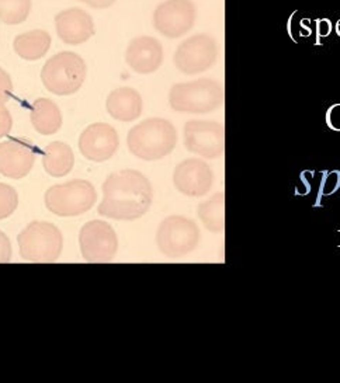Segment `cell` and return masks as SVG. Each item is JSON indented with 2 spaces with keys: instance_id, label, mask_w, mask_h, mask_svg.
<instances>
[{
  "instance_id": "obj_1",
  "label": "cell",
  "mask_w": 340,
  "mask_h": 383,
  "mask_svg": "<svg viewBox=\"0 0 340 383\" xmlns=\"http://www.w3.org/2000/svg\"><path fill=\"white\" fill-rule=\"evenodd\" d=\"M152 199V185L142 173L131 169L115 171L103 184L99 213L115 220H135L148 212Z\"/></svg>"
},
{
  "instance_id": "obj_2",
  "label": "cell",
  "mask_w": 340,
  "mask_h": 383,
  "mask_svg": "<svg viewBox=\"0 0 340 383\" xmlns=\"http://www.w3.org/2000/svg\"><path fill=\"white\" fill-rule=\"evenodd\" d=\"M178 143V131L164 118H149L135 125L127 136L129 152L138 159L153 162L170 155Z\"/></svg>"
},
{
  "instance_id": "obj_3",
  "label": "cell",
  "mask_w": 340,
  "mask_h": 383,
  "mask_svg": "<svg viewBox=\"0 0 340 383\" xmlns=\"http://www.w3.org/2000/svg\"><path fill=\"white\" fill-rule=\"evenodd\" d=\"M169 104L178 113H211L224 104V86L214 79L179 83L170 89Z\"/></svg>"
},
{
  "instance_id": "obj_4",
  "label": "cell",
  "mask_w": 340,
  "mask_h": 383,
  "mask_svg": "<svg viewBox=\"0 0 340 383\" xmlns=\"http://www.w3.org/2000/svg\"><path fill=\"white\" fill-rule=\"evenodd\" d=\"M23 260L30 263H54L64 247L61 230L50 222H31L17 237Z\"/></svg>"
},
{
  "instance_id": "obj_5",
  "label": "cell",
  "mask_w": 340,
  "mask_h": 383,
  "mask_svg": "<svg viewBox=\"0 0 340 383\" xmlns=\"http://www.w3.org/2000/svg\"><path fill=\"white\" fill-rule=\"evenodd\" d=\"M87 68L83 58L64 51L50 58L41 71V80L47 90L57 96H69L82 87Z\"/></svg>"
},
{
  "instance_id": "obj_6",
  "label": "cell",
  "mask_w": 340,
  "mask_h": 383,
  "mask_svg": "<svg viewBox=\"0 0 340 383\" xmlns=\"http://www.w3.org/2000/svg\"><path fill=\"white\" fill-rule=\"evenodd\" d=\"M97 199L92 183L86 180H72L65 184L51 187L45 192V205L58 216H79L92 209Z\"/></svg>"
},
{
  "instance_id": "obj_7",
  "label": "cell",
  "mask_w": 340,
  "mask_h": 383,
  "mask_svg": "<svg viewBox=\"0 0 340 383\" xmlns=\"http://www.w3.org/2000/svg\"><path fill=\"white\" fill-rule=\"evenodd\" d=\"M200 229L186 216L173 215L163 220L156 233V244L169 258H180L199 246Z\"/></svg>"
},
{
  "instance_id": "obj_8",
  "label": "cell",
  "mask_w": 340,
  "mask_h": 383,
  "mask_svg": "<svg viewBox=\"0 0 340 383\" xmlns=\"http://www.w3.org/2000/svg\"><path fill=\"white\" fill-rule=\"evenodd\" d=\"M220 54L218 44L208 34H196L180 44L175 52V65L186 75L208 71Z\"/></svg>"
},
{
  "instance_id": "obj_9",
  "label": "cell",
  "mask_w": 340,
  "mask_h": 383,
  "mask_svg": "<svg viewBox=\"0 0 340 383\" xmlns=\"http://www.w3.org/2000/svg\"><path fill=\"white\" fill-rule=\"evenodd\" d=\"M79 244L87 263L113 261L118 250L117 234L104 220H92L86 223L79 234Z\"/></svg>"
},
{
  "instance_id": "obj_10",
  "label": "cell",
  "mask_w": 340,
  "mask_h": 383,
  "mask_svg": "<svg viewBox=\"0 0 340 383\" xmlns=\"http://www.w3.org/2000/svg\"><path fill=\"white\" fill-rule=\"evenodd\" d=\"M185 146L194 155L218 159L225 150L224 124L215 121H189L185 127Z\"/></svg>"
},
{
  "instance_id": "obj_11",
  "label": "cell",
  "mask_w": 340,
  "mask_h": 383,
  "mask_svg": "<svg viewBox=\"0 0 340 383\" xmlns=\"http://www.w3.org/2000/svg\"><path fill=\"white\" fill-rule=\"evenodd\" d=\"M197 9L192 0H166L153 12V27L167 38H180L193 29Z\"/></svg>"
},
{
  "instance_id": "obj_12",
  "label": "cell",
  "mask_w": 340,
  "mask_h": 383,
  "mask_svg": "<svg viewBox=\"0 0 340 383\" xmlns=\"http://www.w3.org/2000/svg\"><path fill=\"white\" fill-rule=\"evenodd\" d=\"M38 149L27 138H10L0 143V174L9 178L26 177L34 167Z\"/></svg>"
},
{
  "instance_id": "obj_13",
  "label": "cell",
  "mask_w": 340,
  "mask_h": 383,
  "mask_svg": "<svg viewBox=\"0 0 340 383\" xmlns=\"http://www.w3.org/2000/svg\"><path fill=\"white\" fill-rule=\"evenodd\" d=\"M120 146V138L111 125L96 122L86 128L79 138L80 153L92 162H106Z\"/></svg>"
},
{
  "instance_id": "obj_14",
  "label": "cell",
  "mask_w": 340,
  "mask_h": 383,
  "mask_svg": "<svg viewBox=\"0 0 340 383\" xmlns=\"http://www.w3.org/2000/svg\"><path fill=\"white\" fill-rule=\"evenodd\" d=\"M173 184L187 197L207 195L214 184L211 167L200 159H187L178 164L173 173Z\"/></svg>"
},
{
  "instance_id": "obj_15",
  "label": "cell",
  "mask_w": 340,
  "mask_h": 383,
  "mask_svg": "<svg viewBox=\"0 0 340 383\" xmlns=\"http://www.w3.org/2000/svg\"><path fill=\"white\" fill-rule=\"evenodd\" d=\"M55 29L61 41L68 45H80L94 34V23L92 16L83 9L71 8L58 13Z\"/></svg>"
},
{
  "instance_id": "obj_16",
  "label": "cell",
  "mask_w": 340,
  "mask_h": 383,
  "mask_svg": "<svg viewBox=\"0 0 340 383\" xmlns=\"http://www.w3.org/2000/svg\"><path fill=\"white\" fill-rule=\"evenodd\" d=\"M125 61L128 66L136 73H153L160 68L163 62L162 44L153 37H136L128 45L125 51Z\"/></svg>"
},
{
  "instance_id": "obj_17",
  "label": "cell",
  "mask_w": 340,
  "mask_h": 383,
  "mask_svg": "<svg viewBox=\"0 0 340 383\" xmlns=\"http://www.w3.org/2000/svg\"><path fill=\"white\" fill-rule=\"evenodd\" d=\"M106 107L108 114L114 120L131 122L141 117L143 101L141 94L135 89L120 87L108 94Z\"/></svg>"
},
{
  "instance_id": "obj_18",
  "label": "cell",
  "mask_w": 340,
  "mask_h": 383,
  "mask_svg": "<svg viewBox=\"0 0 340 383\" xmlns=\"http://www.w3.org/2000/svg\"><path fill=\"white\" fill-rule=\"evenodd\" d=\"M31 124L41 135H54L62 127V114L50 99H37L31 107Z\"/></svg>"
},
{
  "instance_id": "obj_19",
  "label": "cell",
  "mask_w": 340,
  "mask_h": 383,
  "mask_svg": "<svg viewBox=\"0 0 340 383\" xmlns=\"http://www.w3.org/2000/svg\"><path fill=\"white\" fill-rule=\"evenodd\" d=\"M43 164L45 171L52 177H65L75 164L73 150L68 143L61 141L51 142L44 150Z\"/></svg>"
},
{
  "instance_id": "obj_20",
  "label": "cell",
  "mask_w": 340,
  "mask_h": 383,
  "mask_svg": "<svg viewBox=\"0 0 340 383\" xmlns=\"http://www.w3.org/2000/svg\"><path fill=\"white\" fill-rule=\"evenodd\" d=\"M51 36L44 30H31L15 38L13 48L16 54L26 61H38L48 52Z\"/></svg>"
},
{
  "instance_id": "obj_21",
  "label": "cell",
  "mask_w": 340,
  "mask_h": 383,
  "mask_svg": "<svg viewBox=\"0 0 340 383\" xmlns=\"http://www.w3.org/2000/svg\"><path fill=\"white\" fill-rule=\"evenodd\" d=\"M199 216L207 230L222 233L225 229V194L217 192L199 205Z\"/></svg>"
},
{
  "instance_id": "obj_22",
  "label": "cell",
  "mask_w": 340,
  "mask_h": 383,
  "mask_svg": "<svg viewBox=\"0 0 340 383\" xmlns=\"http://www.w3.org/2000/svg\"><path fill=\"white\" fill-rule=\"evenodd\" d=\"M33 8L31 0H0V22L17 26L27 20Z\"/></svg>"
},
{
  "instance_id": "obj_23",
  "label": "cell",
  "mask_w": 340,
  "mask_h": 383,
  "mask_svg": "<svg viewBox=\"0 0 340 383\" xmlns=\"http://www.w3.org/2000/svg\"><path fill=\"white\" fill-rule=\"evenodd\" d=\"M19 206V194L12 185L0 183V220L9 218Z\"/></svg>"
},
{
  "instance_id": "obj_24",
  "label": "cell",
  "mask_w": 340,
  "mask_h": 383,
  "mask_svg": "<svg viewBox=\"0 0 340 383\" xmlns=\"http://www.w3.org/2000/svg\"><path fill=\"white\" fill-rule=\"evenodd\" d=\"M13 92V83L8 72L0 68V106H5Z\"/></svg>"
},
{
  "instance_id": "obj_25",
  "label": "cell",
  "mask_w": 340,
  "mask_h": 383,
  "mask_svg": "<svg viewBox=\"0 0 340 383\" xmlns=\"http://www.w3.org/2000/svg\"><path fill=\"white\" fill-rule=\"evenodd\" d=\"M13 127L12 114L5 106H0V138L8 136Z\"/></svg>"
},
{
  "instance_id": "obj_26",
  "label": "cell",
  "mask_w": 340,
  "mask_h": 383,
  "mask_svg": "<svg viewBox=\"0 0 340 383\" xmlns=\"http://www.w3.org/2000/svg\"><path fill=\"white\" fill-rule=\"evenodd\" d=\"M12 260V244L6 234L0 232V263H9Z\"/></svg>"
},
{
  "instance_id": "obj_27",
  "label": "cell",
  "mask_w": 340,
  "mask_h": 383,
  "mask_svg": "<svg viewBox=\"0 0 340 383\" xmlns=\"http://www.w3.org/2000/svg\"><path fill=\"white\" fill-rule=\"evenodd\" d=\"M326 121H327V125L332 129L340 131V104H334L329 108Z\"/></svg>"
},
{
  "instance_id": "obj_28",
  "label": "cell",
  "mask_w": 340,
  "mask_h": 383,
  "mask_svg": "<svg viewBox=\"0 0 340 383\" xmlns=\"http://www.w3.org/2000/svg\"><path fill=\"white\" fill-rule=\"evenodd\" d=\"M318 24H316V31H318V40L319 38H323V37H327L332 31V23L327 19H322V20H318Z\"/></svg>"
},
{
  "instance_id": "obj_29",
  "label": "cell",
  "mask_w": 340,
  "mask_h": 383,
  "mask_svg": "<svg viewBox=\"0 0 340 383\" xmlns=\"http://www.w3.org/2000/svg\"><path fill=\"white\" fill-rule=\"evenodd\" d=\"M93 9H107L113 6L115 0H79Z\"/></svg>"
},
{
  "instance_id": "obj_30",
  "label": "cell",
  "mask_w": 340,
  "mask_h": 383,
  "mask_svg": "<svg viewBox=\"0 0 340 383\" xmlns=\"http://www.w3.org/2000/svg\"><path fill=\"white\" fill-rule=\"evenodd\" d=\"M336 33L340 36V20L337 22V24H336Z\"/></svg>"
}]
</instances>
